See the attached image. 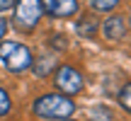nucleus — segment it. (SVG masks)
Returning a JSON list of instances; mask_svg holds the SVG:
<instances>
[{
    "label": "nucleus",
    "instance_id": "nucleus-12",
    "mask_svg": "<svg viewBox=\"0 0 131 121\" xmlns=\"http://www.w3.org/2000/svg\"><path fill=\"white\" fill-rule=\"evenodd\" d=\"M15 3H17V0H0V12H3V10L15 7Z\"/></svg>",
    "mask_w": 131,
    "mask_h": 121
},
{
    "label": "nucleus",
    "instance_id": "nucleus-7",
    "mask_svg": "<svg viewBox=\"0 0 131 121\" xmlns=\"http://www.w3.org/2000/svg\"><path fill=\"white\" fill-rule=\"evenodd\" d=\"M97 27H100V22H97L95 15H80L78 22H75V32H78V37H85V39L92 37V34L97 32Z\"/></svg>",
    "mask_w": 131,
    "mask_h": 121
},
{
    "label": "nucleus",
    "instance_id": "nucleus-2",
    "mask_svg": "<svg viewBox=\"0 0 131 121\" xmlns=\"http://www.w3.org/2000/svg\"><path fill=\"white\" fill-rule=\"evenodd\" d=\"M0 60L10 73H22L32 65V49L22 41H0Z\"/></svg>",
    "mask_w": 131,
    "mask_h": 121
},
{
    "label": "nucleus",
    "instance_id": "nucleus-3",
    "mask_svg": "<svg viewBox=\"0 0 131 121\" xmlns=\"http://www.w3.org/2000/svg\"><path fill=\"white\" fill-rule=\"evenodd\" d=\"M44 17V5L41 0H17L15 3V17L12 24L19 32H34Z\"/></svg>",
    "mask_w": 131,
    "mask_h": 121
},
{
    "label": "nucleus",
    "instance_id": "nucleus-14",
    "mask_svg": "<svg viewBox=\"0 0 131 121\" xmlns=\"http://www.w3.org/2000/svg\"><path fill=\"white\" fill-rule=\"evenodd\" d=\"M56 121H70V119H56Z\"/></svg>",
    "mask_w": 131,
    "mask_h": 121
},
{
    "label": "nucleus",
    "instance_id": "nucleus-8",
    "mask_svg": "<svg viewBox=\"0 0 131 121\" xmlns=\"http://www.w3.org/2000/svg\"><path fill=\"white\" fill-rule=\"evenodd\" d=\"M53 65H56V56H41L39 60H34V73L39 78H46L49 73H53Z\"/></svg>",
    "mask_w": 131,
    "mask_h": 121
},
{
    "label": "nucleus",
    "instance_id": "nucleus-13",
    "mask_svg": "<svg viewBox=\"0 0 131 121\" xmlns=\"http://www.w3.org/2000/svg\"><path fill=\"white\" fill-rule=\"evenodd\" d=\"M5 29H7V22L0 17V41H3V37H5Z\"/></svg>",
    "mask_w": 131,
    "mask_h": 121
},
{
    "label": "nucleus",
    "instance_id": "nucleus-5",
    "mask_svg": "<svg viewBox=\"0 0 131 121\" xmlns=\"http://www.w3.org/2000/svg\"><path fill=\"white\" fill-rule=\"evenodd\" d=\"M41 5H44V12L56 17V19L73 17V15L78 12V7H80L78 0H41Z\"/></svg>",
    "mask_w": 131,
    "mask_h": 121
},
{
    "label": "nucleus",
    "instance_id": "nucleus-15",
    "mask_svg": "<svg viewBox=\"0 0 131 121\" xmlns=\"http://www.w3.org/2000/svg\"><path fill=\"white\" fill-rule=\"evenodd\" d=\"M129 24H131V22H129Z\"/></svg>",
    "mask_w": 131,
    "mask_h": 121
},
{
    "label": "nucleus",
    "instance_id": "nucleus-11",
    "mask_svg": "<svg viewBox=\"0 0 131 121\" xmlns=\"http://www.w3.org/2000/svg\"><path fill=\"white\" fill-rule=\"evenodd\" d=\"M119 102H122V107L131 114V82L122 87V92H119Z\"/></svg>",
    "mask_w": 131,
    "mask_h": 121
},
{
    "label": "nucleus",
    "instance_id": "nucleus-10",
    "mask_svg": "<svg viewBox=\"0 0 131 121\" xmlns=\"http://www.w3.org/2000/svg\"><path fill=\"white\" fill-rule=\"evenodd\" d=\"M10 109H12V99H10L7 90L0 85V119H3V116H7V114H10Z\"/></svg>",
    "mask_w": 131,
    "mask_h": 121
},
{
    "label": "nucleus",
    "instance_id": "nucleus-4",
    "mask_svg": "<svg viewBox=\"0 0 131 121\" xmlns=\"http://www.w3.org/2000/svg\"><path fill=\"white\" fill-rule=\"evenodd\" d=\"M53 82H56V87L63 94H78L83 90L85 80H83V73L78 68H73V65H58L56 73H53Z\"/></svg>",
    "mask_w": 131,
    "mask_h": 121
},
{
    "label": "nucleus",
    "instance_id": "nucleus-9",
    "mask_svg": "<svg viewBox=\"0 0 131 121\" xmlns=\"http://www.w3.org/2000/svg\"><path fill=\"white\" fill-rule=\"evenodd\" d=\"M88 5L92 10H97V12H112L119 5V0H88Z\"/></svg>",
    "mask_w": 131,
    "mask_h": 121
},
{
    "label": "nucleus",
    "instance_id": "nucleus-1",
    "mask_svg": "<svg viewBox=\"0 0 131 121\" xmlns=\"http://www.w3.org/2000/svg\"><path fill=\"white\" fill-rule=\"evenodd\" d=\"M73 112H75V102L58 92H46L39 99H34V104H32V114L39 119H46V121L70 119Z\"/></svg>",
    "mask_w": 131,
    "mask_h": 121
},
{
    "label": "nucleus",
    "instance_id": "nucleus-6",
    "mask_svg": "<svg viewBox=\"0 0 131 121\" xmlns=\"http://www.w3.org/2000/svg\"><path fill=\"white\" fill-rule=\"evenodd\" d=\"M102 34H104V39H109V41H119V39L126 34V19H124L122 15L107 17L104 24H102Z\"/></svg>",
    "mask_w": 131,
    "mask_h": 121
}]
</instances>
